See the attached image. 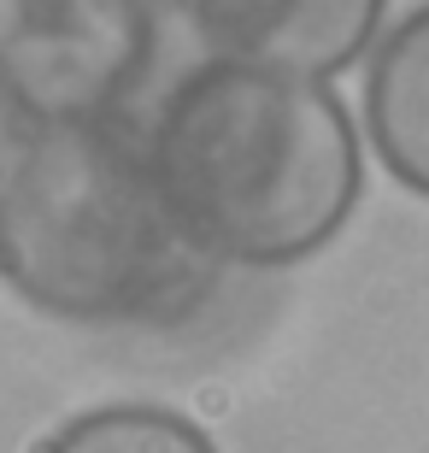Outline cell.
<instances>
[{
  "label": "cell",
  "mask_w": 429,
  "mask_h": 453,
  "mask_svg": "<svg viewBox=\"0 0 429 453\" xmlns=\"http://www.w3.org/2000/svg\"><path fill=\"white\" fill-rule=\"evenodd\" d=\"M177 6H182V0H177Z\"/></svg>",
  "instance_id": "obj_8"
},
{
  "label": "cell",
  "mask_w": 429,
  "mask_h": 453,
  "mask_svg": "<svg viewBox=\"0 0 429 453\" xmlns=\"http://www.w3.org/2000/svg\"><path fill=\"white\" fill-rule=\"evenodd\" d=\"M171 206L218 265H288L347 224L364 165L353 118L318 77L206 59L148 130Z\"/></svg>",
  "instance_id": "obj_2"
},
{
  "label": "cell",
  "mask_w": 429,
  "mask_h": 453,
  "mask_svg": "<svg viewBox=\"0 0 429 453\" xmlns=\"http://www.w3.org/2000/svg\"><path fill=\"white\" fill-rule=\"evenodd\" d=\"M371 148L406 188L429 201V6L400 18L364 77Z\"/></svg>",
  "instance_id": "obj_5"
},
{
  "label": "cell",
  "mask_w": 429,
  "mask_h": 453,
  "mask_svg": "<svg viewBox=\"0 0 429 453\" xmlns=\"http://www.w3.org/2000/svg\"><path fill=\"white\" fill-rule=\"evenodd\" d=\"M42 453H218L182 412L165 406H100L71 418Z\"/></svg>",
  "instance_id": "obj_6"
},
{
  "label": "cell",
  "mask_w": 429,
  "mask_h": 453,
  "mask_svg": "<svg viewBox=\"0 0 429 453\" xmlns=\"http://www.w3.org/2000/svg\"><path fill=\"white\" fill-rule=\"evenodd\" d=\"M24 142H30V118L18 112V101L6 95V83H0V183H6V171L18 165Z\"/></svg>",
  "instance_id": "obj_7"
},
{
  "label": "cell",
  "mask_w": 429,
  "mask_h": 453,
  "mask_svg": "<svg viewBox=\"0 0 429 453\" xmlns=\"http://www.w3.org/2000/svg\"><path fill=\"white\" fill-rule=\"evenodd\" d=\"M218 59L295 77L353 65L382 24V0H182Z\"/></svg>",
  "instance_id": "obj_4"
},
{
  "label": "cell",
  "mask_w": 429,
  "mask_h": 453,
  "mask_svg": "<svg viewBox=\"0 0 429 453\" xmlns=\"http://www.w3.org/2000/svg\"><path fill=\"white\" fill-rule=\"evenodd\" d=\"M153 59V0H0V83L42 124L112 118Z\"/></svg>",
  "instance_id": "obj_3"
},
{
  "label": "cell",
  "mask_w": 429,
  "mask_h": 453,
  "mask_svg": "<svg viewBox=\"0 0 429 453\" xmlns=\"http://www.w3.org/2000/svg\"><path fill=\"white\" fill-rule=\"evenodd\" d=\"M0 277L71 324H171L218 259L171 206L148 130L112 112L30 130L0 183Z\"/></svg>",
  "instance_id": "obj_1"
}]
</instances>
